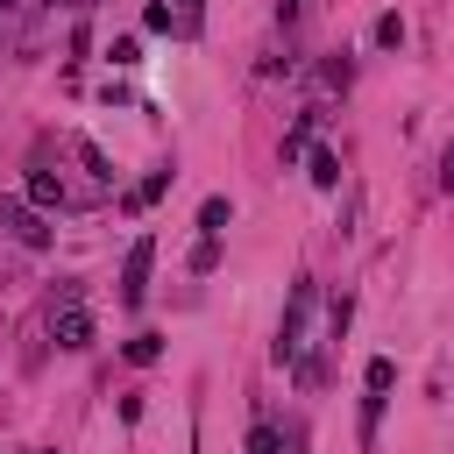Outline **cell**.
I'll return each instance as SVG.
<instances>
[{
	"label": "cell",
	"mask_w": 454,
	"mask_h": 454,
	"mask_svg": "<svg viewBox=\"0 0 454 454\" xmlns=\"http://www.w3.org/2000/svg\"><path fill=\"white\" fill-rule=\"evenodd\" d=\"M149 262H156V241L135 234L128 241V262H121V305H142L149 298Z\"/></svg>",
	"instance_id": "cell-2"
},
{
	"label": "cell",
	"mask_w": 454,
	"mask_h": 454,
	"mask_svg": "<svg viewBox=\"0 0 454 454\" xmlns=\"http://www.w3.org/2000/svg\"><path fill=\"white\" fill-rule=\"evenodd\" d=\"M248 454H284V433L262 419V426H248Z\"/></svg>",
	"instance_id": "cell-10"
},
{
	"label": "cell",
	"mask_w": 454,
	"mask_h": 454,
	"mask_svg": "<svg viewBox=\"0 0 454 454\" xmlns=\"http://www.w3.org/2000/svg\"><path fill=\"white\" fill-rule=\"evenodd\" d=\"M213 262H220V234H206V241H199V248H192V270H199V277H206V270H213Z\"/></svg>",
	"instance_id": "cell-14"
},
{
	"label": "cell",
	"mask_w": 454,
	"mask_h": 454,
	"mask_svg": "<svg viewBox=\"0 0 454 454\" xmlns=\"http://www.w3.org/2000/svg\"><path fill=\"white\" fill-rule=\"evenodd\" d=\"M28 206H35V213L64 206V184H57V170H35V177H28Z\"/></svg>",
	"instance_id": "cell-6"
},
{
	"label": "cell",
	"mask_w": 454,
	"mask_h": 454,
	"mask_svg": "<svg viewBox=\"0 0 454 454\" xmlns=\"http://www.w3.org/2000/svg\"><path fill=\"white\" fill-rule=\"evenodd\" d=\"M0 227H7L21 248H50V227H43V213H35V206H21V199H0Z\"/></svg>",
	"instance_id": "cell-3"
},
{
	"label": "cell",
	"mask_w": 454,
	"mask_h": 454,
	"mask_svg": "<svg viewBox=\"0 0 454 454\" xmlns=\"http://www.w3.org/2000/svg\"><path fill=\"white\" fill-rule=\"evenodd\" d=\"M50 333H57V348H92V312L78 305V291H64V305H57Z\"/></svg>",
	"instance_id": "cell-4"
},
{
	"label": "cell",
	"mask_w": 454,
	"mask_h": 454,
	"mask_svg": "<svg viewBox=\"0 0 454 454\" xmlns=\"http://www.w3.org/2000/svg\"><path fill=\"white\" fill-rule=\"evenodd\" d=\"M227 220H234V206H227V199L213 192V199L199 206V227H206V234H227Z\"/></svg>",
	"instance_id": "cell-9"
},
{
	"label": "cell",
	"mask_w": 454,
	"mask_h": 454,
	"mask_svg": "<svg viewBox=\"0 0 454 454\" xmlns=\"http://www.w3.org/2000/svg\"><path fill=\"white\" fill-rule=\"evenodd\" d=\"M142 28H149V35H170V14H163V0H149V14H142Z\"/></svg>",
	"instance_id": "cell-16"
},
{
	"label": "cell",
	"mask_w": 454,
	"mask_h": 454,
	"mask_svg": "<svg viewBox=\"0 0 454 454\" xmlns=\"http://www.w3.org/2000/svg\"><path fill=\"white\" fill-rule=\"evenodd\" d=\"M0 7H14V0H0Z\"/></svg>",
	"instance_id": "cell-20"
},
{
	"label": "cell",
	"mask_w": 454,
	"mask_h": 454,
	"mask_svg": "<svg viewBox=\"0 0 454 454\" xmlns=\"http://www.w3.org/2000/svg\"><path fill=\"white\" fill-rule=\"evenodd\" d=\"M156 355H163V340H156V333H135V340H128V362H135V369H149Z\"/></svg>",
	"instance_id": "cell-11"
},
{
	"label": "cell",
	"mask_w": 454,
	"mask_h": 454,
	"mask_svg": "<svg viewBox=\"0 0 454 454\" xmlns=\"http://www.w3.org/2000/svg\"><path fill=\"white\" fill-rule=\"evenodd\" d=\"M312 305H319V284H291V305H284V326H277V362H298L305 369V326H312Z\"/></svg>",
	"instance_id": "cell-1"
},
{
	"label": "cell",
	"mask_w": 454,
	"mask_h": 454,
	"mask_svg": "<svg viewBox=\"0 0 454 454\" xmlns=\"http://www.w3.org/2000/svg\"><path fill=\"white\" fill-rule=\"evenodd\" d=\"M78 156H85V170H92V177H114V163L99 156V142H78Z\"/></svg>",
	"instance_id": "cell-15"
},
{
	"label": "cell",
	"mask_w": 454,
	"mask_h": 454,
	"mask_svg": "<svg viewBox=\"0 0 454 454\" xmlns=\"http://www.w3.org/2000/svg\"><path fill=\"white\" fill-rule=\"evenodd\" d=\"M163 14H170V35H184V43L206 28V0H163Z\"/></svg>",
	"instance_id": "cell-5"
},
{
	"label": "cell",
	"mask_w": 454,
	"mask_h": 454,
	"mask_svg": "<svg viewBox=\"0 0 454 454\" xmlns=\"http://www.w3.org/2000/svg\"><path fill=\"white\" fill-rule=\"evenodd\" d=\"M390 383H397V362H390V355H376V362H369V397H383Z\"/></svg>",
	"instance_id": "cell-12"
},
{
	"label": "cell",
	"mask_w": 454,
	"mask_h": 454,
	"mask_svg": "<svg viewBox=\"0 0 454 454\" xmlns=\"http://www.w3.org/2000/svg\"><path fill=\"white\" fill-rule=\"evenodd\" d=\"M78 7H85V0H78Z\"/></svg>",
	"instance_id": "cell-21"
},
{
	"label": "cell",
	"mask_w": 454,
	"mask_h": 454,
	"mask_svg": "<svg viewBox=\"0 0 454 454\" xmlns=\"http://www.w3.org/2000/svg\"><path fill=\"white\" fill-rule=\"evenodd\" d=\"M106 57H114V64H135V57H142V43H135V35H114V50H106Z\"/></svg>",
	"instance_id": "cell-17"
},
{
	"label": "cell",
	"mask_w": 454,
	"mask_h": 454,
	"mask_svg": "<svg viewBox=\"0 0 454 454\" xmlns=\"http://www.w3.org/2000/svg\"><path fill=\"white\" fill-rule=\"evenodd\" d=\"M312 184H319V192L340 184V156H333V149H312Z\"/></svg>",
	"instance_id": "cell-8"
},
{
	"label": "cell",
	"mask_w": 454,
	"mask_h": 454,
	"mask_svg": "<svg viewBox=\"0 0 454 454\" xmlns=\"http://www.w3.org/2000/svg\"><path fill=\"white\" fill-rule=\"evenodd\" d=\"M376 43L397 50V43H404V14H383V21H376Z\"/></svg>",
	"instance_id": "cell-13"
},
{
	"label": "cell",
	"mask_w": 454,
	"mask_h": 454,
	"mask_svg": "<svg viewBox=\"0 0 454 454\" xmlns=\"http://www.w3.org/2000/svg\"><path fill=\"white\" fill-rule=\"evenodd\" d=\"M170 177H177V170H149V177H142V184L128 192V213H142V206H156V199L170 192Z\"/></svg>",
	"instance_id": "cell-7"
},
{
	"label": "cell",
	"mask_w": 454,
	"mask_h": 454,
	"mask_svg": "<svg viewBox=\"0 0 454 454\" xmlns=\"http://www.w3.org/2000/svg\"><path fill=\"white\" fill-rule=\"evenodd\" d=\"M319 78H326V85H333V92H348V78H355V71H348V57H333V64H326V71H319Z\"/></svg>",
	"instance_id": "cell-18"
},
{
	"label": "cell",
	"mask_w": 454,
	"mask_h": 454,
	"mask_svg": "<svg viewBox=\"0 0 454 454\" xmlns=\"http://www.w3.org/2000/svg\"><path fill=\"white\" fill-rule=\"evenodd\" d=\"M440 177H447V184H454V149H447V163H440Z\"/></svg>",
	"instance_id": "cell-19"
}]
</instances>
